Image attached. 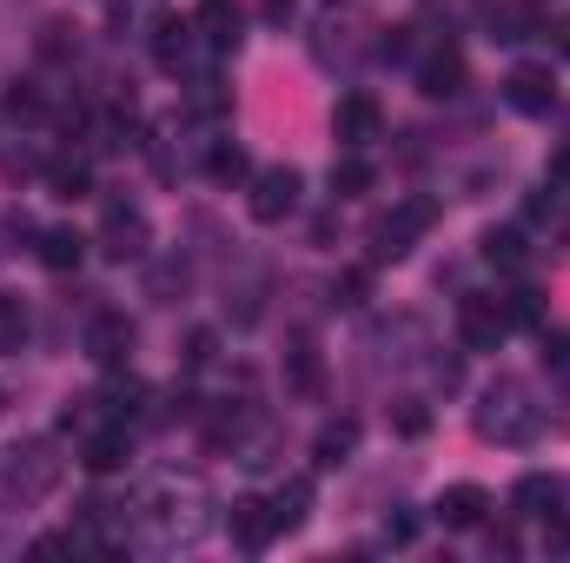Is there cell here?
Segmentation results:
<instances>
[{"instance_id":"6da1fadb","label":"cell","mask_w":570,"mask_h":563,"mask_svg":"<svg viewBox=\"0 0 570 563\" xmlns=\"http://www.w3.org/2000/svg\"><path fill=\"white\" fill-rule=\"evenodd\" d=\"M478 437H491V444H524L531 431H538V405H531V392L518 385V378H498V385H484L478 392Z\"/></svg>"},{"instance_id":"7a4b0ae2","label":"cell","mask_w":570,"mask_h":563,"mask_svg":"<svg viewBox=\"0 0 570 563\" xmlns=\"http://www.w3.org/2000/svg\"><path fill=\"white\" fill-rule=\"evenodd\" d=\"M60 457H53V444L47 437H27V444H13L7 451V464H0V477H7V497H20V504H40V497H53L60 491Z\"/></svg>"},{"instance_id":"3957f363","label":"cell","mask_w":570,"mask_h":563,"mask_svg":"<svg viewBox=\"0 0 570 563\" xmlns=\"http://www.w3.org/2000/svg\"><path fill=\"white\" fill-rule=\"evenodd\" d=\"M431 219H438V206H431V199H405L392 219H379V233H372V259H379V266H385V259L399 266V259H405V253L431 233Z\"/></svg>"},{"instance_id":"277c9868","label":"cell","mask_w":570,"mask_h":563,"mask_svg":"<svg viewBox=\"0 0 570 563\" xmlns=\"http://www.w3.org/2000/svg\"><path fill=\"white\" fill-rule=\"evenodd\" d=\"M504 332H511V318H504L498 298H484V292H464L458 298V338H464V352H498Z\"/></svg>"},{"instance_id":"5b68a950","label":"cell","mask_w":570,"mask_h":563,"mask_svg":"<svg viewBox=\"0 0 570 563\" xmlns=\"http://www.w3.org/2000/svg\"><path fill=\"white\" fill-rule=\"evenodd\" d=\"M298 172L292 166H266V172H253V199H246V213L259 219V226H279V219H292L298 213Z\"/></svg>"},{"instance_id":"8992f818","label":"cell","mask_w":570,"mask_h":563,"mask_svg":"<svg viewBox=\"0 0 570 563\" xmlns=\"http://www.w3.org/2000/svg\"><path fill=\"white\" fill-rule=\"evenodd\" d=\"M379 134H385V113H379L372 93H345V100L332 107V140L345 146V152H365Z\"/></svg>"},{"instance_id":"52a82bcc","label":"cell","mask_w":570,"mask_h":563,"mask_svg":"<svg viewBox=\"0 0 570 563\" xmlns=\"http://www.w3.org/2000/svg\"><path fill=\"white\" fill-rule=\"evenodd\" d=\"M87 358L107 365V372H120L134 358V318L127 312H94L87 318Z\"/></svg>"},{"instance_id":"ba28073f","label":"cell","mask_w":570,"mask_h":563,"mask_svg":"<svg viewBox=\"0 0 570 563\" xmlns=\"http://www.w3.org/2000/svg\"><path fill=\"white\" fill-rule=\"evenodd\" d=\"M193 27H199V40H206L213 53H233V47L246 40V7H239V0H199V7H193Z\"/></svg>"},{"instance_id":"9c48e42d","label":"cell","mask_w":570,"mask_h":563,"mask_svg":"<svg viewBox=\"0 0 570 563\" xmlns=\"http://www.w3.org/2000/svg\"><path fill=\"white\" fill-rule=\"evenodd\" d=\"M127 457H134V437H127V424H100V431H87V444H80V464H87L94 477H114V471H127Z\"/></svg>"},{"instance_id":"30bf717a","label":"cell","mask_w":570,"mask_h":563,"mask_svg":"<svg viewBox=\"0 0 570 563\" xmlns=\"http://www.w3.org/2000/svg\"><path fill=\"white\" fill-rule=\"evenodd\" d=\"M226 531H233V544H239V551H266V544L279 537V524H273V504H266V497H239V504L226 511Z\"/></svg>"},{"instance_id":"8fae6325","label":"cell","mask_w":570,"mask_h":563,"mask_svg":"<svg viewBox=\"0 0 570 563\" xmlns=\"http://www.w3.org/2000/svg\"><path fill=\"white\" fill-rule=\"evenodd\" d=\"M419 93L425 100H451V93H464V53L444 40V47H431L425 60H419Z\"/></svg>"},{"instance_id":"7c38bea8","label":"cell","mask_w":570,"mask_h":563,"mask_svg":"<svg viewBox=\"0 0 570 563\" xmlns=\"http://www.w3.org/2000/svg\"><path fill=\"white\" fill-rule=\"evenodd\" d=\"M431 511H438V524H444V531H478V524H484V511H491V491H484V484H451Z\"/></svg>"},{"instance_id":"4fadbf2b","label":"cell","mask_w":570,"mask_h":563,"mask_svg":"<svg viewBox=\"0 0 570 563\" xmlns=\"http://www.w3.org/2000/svg\"><path fill=\"white\" fill-rule=\"evenodd\" d=\"M504 100H511L518 113H531V120H538V113H551V107H558V80H551L544 67H518V73L504 80Z\"/></svg>"},{"instance_id":"5bb4252c","label":"cell","mask_w":570,"mask_h":563,"mask_svg":"<svg viewBox=\"0 0 570 563\" xmlns=\"http://www.w3.org/2000/svg\"><path fill=\"white\" fill-rule=\"evenodd\" d=\"M100 239H107V253L114 259H140L146 253V213L140 206H107V226H100Z\"/></svg>"},{"instance_id":"9a60e30c","label":"cell","mask_w":570,"mask_h":563,"mask_svg":"<svg viewBox=\"0 0 570 563\" xmlns=\"http://www.w3.org/2000/svg\"><path fill=\"white\" fill-rule=\"evenodd\" d=\"M352 451H358V418H332L312 437V464H318V471H338Z\"/></svg>"},{"instance_id":"2e32d148","label":"cell","mask_w":570,"mask_h":563,"mask_svg":"<svg viewBox=\"0 0 570 563\" xmlns=\"http://www.w3.org/2000/svg\"><path fill=\"white\" fill-rule=\"evenodd\" d=\"M33 253H40V266H47V273H73V266L87 259V239H80L73 226H47Z\"/></svg>"},{"instance_id":"e0dca14e","label":"cell","mask_w":570,"mask_h":563,"mask_svg":"<svg viewBox=\"0 0 570 563\" xmlns=\"http://www.w3.org/2000/svg\"><path fill=\"white\" fill-rule=\"evenodd\" d=\"M186 53H193V27H186L179 13H166V20L153 27V60H159L166 73H179V67H186Z\"/></svg>"},{"instance_id":"ac0fdd59","label":"cell","mask_w":570,"mask_h":563,"mask_svg":"<svg viewBox=\"0 0 570 563\" xmlns=\"http://www.w3.org/2000/svg\"><path fill=\"white\" fill-rule=\"evenodd\" d=\"M266 504H273V524H279L285 537H292V531L312 517V477H292V484H279Z\"/></svg>"},{"instance_id":"d6986e66","label":"cell","mask_w":570,"mask_h":563,"mask_svg":"<svg viewBox=\"0 0 570 563\" xmlns=\"http://www.w3.org/2000/svg\"><path fill=\"white\" fill-rule=\"evenodd\" d=\"M511 504H518V517H551L558 511V477H544V471L518 477L511 484Z\"/></svg>"},{"instance_id":"ffe728a7","label":"cell","mask_w":570,"mask_h":563,"mask_svg":"<svg viewBox=\"0 0 570 563\" xmlns=\"http://www.w3.org/2000/svg\"><path fill=\"white\" fill-rule=\"evenodd\" d=\"M372 179H379V172H372L365 152H338V159H332V192H338V199H365Z\"/></svg>"},{"instance_id":"44dd1931","label":"cell","mask_w":570,"mask_h":563,"mask_svg":"<svg viewBox=\"0 0 570 563\" xmlns=\"http://www.w3.org/2000/svg\"><path fill=\"white\" fill-rule=\"evenodd\" d=\"M318 378H325L318 345H312V338H292V352H285V385H292V392H318Z\"/></svg>"},{"instance_id":"7402d4cb","label":"cell","mask_w":570,"mask_h":563,"mask_svg":"<svg viewBox=\"0 0 570 563\" xmlns=\"http://www.w3.org/2000/svg\"><path fill=\"white\" fill-rule=\"evenodd\" d=\"M47 192H53V199H87V192H94L87 159H53V166H47Z\"/></svg>"},{"instance_id":"603a6c76","label":"cell","mask_w":570,"mask_h":563,"mask_svg":"<svg viewBox=\"0 0 570 563\" xmlns=\"http://www.w3.org/2000/svg\"><path fill=\"white\" fill-rule=\"evenodd\" d=\"M484 259H491L498 273H524V266H531V246H524V233L504 226V233H484Z\"/></svg>"},{"instance_id":"cb8c5ba5","label":"cell","mask_w":570,"mask_h":563,"mask_svg":"<svg viewBox=\"0 0 570 563\" xmlns=\"http://www.w3.org/2000/svg\"><path fill=\"white\" fill-rule=\"evenodd\" d=\"M531 33H538V7H498V13H491V40L524 47Z\"/></svg>"},{"instance_id":"d4e9b609","label":"cell","mask_w":570,"mask_h":563,"mask_svg":"<svg viewBox=\"0 0 570 563\" xmlns=\"http://www.w3.org/2000/svg\"><path fill=\"white\" fill-rule=\"evenodd\" d=\"M20 345H27V305L0 292V352H20Z\"/></svg>"},{"instance_id":"484cf974","label":"cell","mask_w":570,"mask_h":563,"mask_svg":"<svg viewBox=\"0 0 570 563\" xmlns=\"http://www.w3.org/2000/svg\"><path fill=\"white\" fill-rule=\"evenodd\" d=\"M206 172H213V179H226V186H233V179H246V172H253V159H246V146L219 140V146H213V159H206Z\"/></svg>"},{"instance_id":"4316f807","label":"cell","mask_w":570,"mask_h":563,"mask_svg":"<svg viewBox=\"0 0 570 563\" xmlns=\"http://www.w3.org/2000/svg\"><path fill=\"white\" fill-rule=\"evenodd\" d=\"M504 318H511V325H544V298H538L531 285H518V292L504 298Z\"/></svg>"},{"instance_id":"83f0119b","label":"cell","mask_w":570,"mask_h":563,"mask_svg":"<svg viewBox=\"0 0 570 563\" xmlns=\"http://www.w3.org/2000/svg\"><path fill=\"white\" fill-rule=\"evenodd\" d=\"M392 424H399V437H425V431H431L425 398H399V412H392Z\"/></svg>"},{"instance_id":"f1b7e54d","label":"cell","mask_w":570,"mask_h":563,"mask_svg":"<svg viewBox=\"0 0 570 563\" xmlns=\"http://www.w3.org/2000/svg\"><path fill=\"white\" fill-rule=\"evenodd\" d=\"M140 378H114V385H107V412H114V418H127V412H140Z\"/></svg>"},{"instance_id":"f546056e","label":"cell","mask_w":570,"mask_h":563,"mask_svg":"<svg viewBox=\"0 0 570 563\" xmlns=\"http://www.w3.org/2000/svg\"><path fill=\"white\" fill-rule=\"evenodd\" d=\"M365 292H372V273H345V279L332 285V298H338L345 312H358V305H365Z\"/></svg>"},{"instance_id":"4dcf8cb0","label":"cell","mask_w":570,"mask_h":563,"mask_svg":"<svg viewBox=\"0 0 570 563\" xmlns=\"http://www.w3.org/2000/svg\"><path fill=\"white\" fill-rule=\"evenodd\" d=\"M412 33H419V27H392V33L379 40V53H385V60H412V53H419V40H412Z\"/></svg>"},{"instance_id":"1f68e13d","label":"cell","mask_w":570,"mask_h":563,"mask_svg":"<svg viewBox=\"0 0 570 563\" xmlns=\"http://www.w3.org/2000/svg\"><path fill=\"white\" fill-rule=\"evenodd\" d=\"M213 345H219L213 332H193V338H186V372H206V365H213Z\"/></svg>"},{"instance_id":"d6a6232c","label":"cell","mask_w":570,"mask_h":563,"mask_svg":"<svg viewBox=\"0 0 570 563\" xmlns=\"http://www.w3.org/2000/svg\"><path fill=\"white\" fill-rule=\"evenodd\" d=\"M544 186H558V192H570V146H558V152L544 159Z\"/></svg>"},{"instance_id":"836d02e7","label":"cell","mask_w":570,"mask_h":563,"mask_svg":"<svg viewBox=\"0 0 570 563\" xmlns=\"http://www.w3.org/2000/svg\"><path fill=\"white\" fill-rule=\"evenodd\" d=\"M412 537H419V517H412V511L385 517V544H412Z\"/></svg>"},{"instance_id":"e575fe53","label":"cell","mask_w":570,"mask_h":563,"mask_svg":"<svg viewBox=\"0 0 570 563\" xmlns=\"http://www.w3.org/2000/svg\"><path fill=\"white\" fill-rule=\"evenodd\" d=\"M7 113L33 120V113H40V93H33V87H13V93H7Z\"/></svg>"},{"instance_id":"d590c367","label":"cell","mask_w":570,"mask_h":563,"mask_svg":"<svg viewBox=\"0 0 570 563\" xmlns=\"http://www.w3.org/2000/svg\"><path fill=\"white\" fill-rule=\"evenodd\" d=\"M544 365H570V338L564 332H544Z\"/></svg>"},{"instance_id":"8d00e7d4","label":"cell","mask_w":570,"mask_h":563,"mask_svg":"<svg viewBox=\"0 0 570 563\" xmlns=\"http://www.w3.org/2000/svg\"><path fill=\"white\" fill-rule=\"evenodd\" d=\"M438 385H444V392H458V385H464V365H458V358H444V365H438Z\"/></svg>"},{"instance_id":"74e56055","label":"cell","mask_w":570,"mask_h":563,"mask_svg":"<svg viewBox=\"0 0 570 563\" xmlns=\"http://www.w3.org/2000/svg\"><path fill=\"white\" fill-rule=\"evenodd\" d=\"M266 13H273V20H285V13H292V0H266Z\"/></svg>"},{"instance_id":"f35d334b","label":"cell","mask_w":570,"mask_h":563,"mask_svg":"<svg viewBox=\"0 0 570 563\" xmlns=\"http://www.w3.org/2000/svg\"><path fill=\"white\" fill-rule=\"evenodd\" d=\"M0 412H7V392H0Z\"/></svg>"}]
</instances>
